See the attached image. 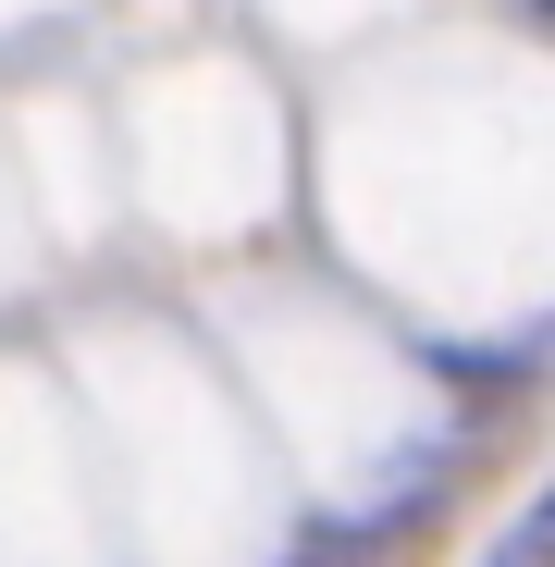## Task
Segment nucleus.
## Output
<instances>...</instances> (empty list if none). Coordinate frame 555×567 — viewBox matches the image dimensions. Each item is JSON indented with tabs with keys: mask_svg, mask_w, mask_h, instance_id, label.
Returning <instances> with one entry per match:
<instances>
[]
</instances>
